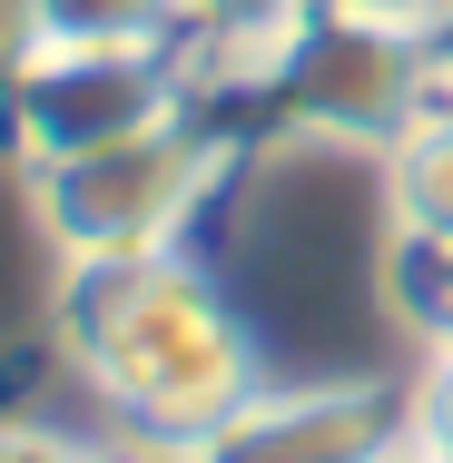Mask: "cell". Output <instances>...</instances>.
Here are the masks:
<instances>
[{
  "mask_svg": "<svg viewBox=\"0 0 453 463\" xmlns=\"http://www.w3.org/2000/svg\"><path fill=\"white\" fill-rule=\"evenodd\" d=\"M424 80H434V99H453V0L424 10Z\"/></svg>",
  "mask_w": 453,
  "mask_h": 463,
  "instance_id": "cell-13",
  "label": "cell"
},
{
  "mask_svg": "<svg viewBox=\"0 0 453 463\" xmlns=\"http://www.w3.org/2000/svg\"><path fill=\"white\" fill-rule=\"evenodd\" d=\"M316 0H178V40L217 80H267V60L296 40Z\"/></svg>",
  "mask_w": 453,
  "mask_h": 463,
  "instance_id": "cell-7",
  "label": "cell"
},
{
  "mask_svg": "<svg viewBox=\"0 0 453 463\" xmlns=\"http://www.w3.org/2000/svg\"><path fill=\"white\" fill-rule=\"evenodd\" d=\"M0 463H99L80 434L60 424H30V414H0Z\"/></svg>",
  "mask_w": 453,
  "mask_h": 463,
  "instance_id": "cell-11",
  "label": "cell"
},
{
  "mask_svg": "<svg viewBox=\"0 0 453 463\" xmlns=\"http://www.w3.org/2000/svg\"><path fill=\"white\" fill-rule=\"evenodd\" d=\"M187 118V60L178 40H50L10 90H0V138L30 168L99 158L128 138H158Z\"/></svg>",
  "mask_w": 453,
  "mask_h": 463,
  "instance_id": "cell-2",
  "label": "cell"
},
{
  "mask_svg": "<svg viewBox=\"0 0 453 463\" xmlns=\"http://www.w3.org/2000/svg\"><path fill=\"white\" fill-rule=\"evenodd\" d=\"M217 158H227V138H207L197 118H178L158 138L30 168V217L60 247V267H90V257H168L187 237V217H197V197L217 187Z\"/></svg>",
  "mask_w": 453,
  "mask_h": 463,
  "instance_id": "cell-4",
  "label": "cell"
},
{
  "mask_svg": "<svg viewBox=\"0 0 453 463\" xmlns=\"http://www.w3.org/2000/svg\"><path fill=\"white\" fill-rule=\"evenodd\" d=\"M384 237H453V99L384 148Z\"/></svg>",
  "mask_w": 453,
  "mask_h": 463,
  "instance_id": "cell-6",
  "label": "cell"
},
{
  "mask_svg": "<svg viewBox=\"0 0 453 463\" xmlns=\"http://www.w3.org/2000/svg\"><path fill=\"white\" fill-rule=\"evenodd\" d=\"M40 50H50V20H40V0H0V90H10V80L40 60Z\"/></svg>",
  "mask_w": 453,
  "mask_h": 463,
  "instance_id": "cell-12",
  "label": "cell"
},
{
  "mask_svg": "<svg viewBox=\"0 0 453 463\" xmlns=\"http://www.w3.org/2000/svg\"><path fill=\"white\" fill-rule=\"evenodd\" d=\"M404 463H453V355H424L404 384Z\"/></svg>",
  "mask_w": 453,
  "mask_h": 463,
  "instance_id": "cell-10",
  "label": "cell"
},
{
  "mask_svg": "<svg viewBox=\"0 0 453 463\" xmlns=\"http://www.w3.org/2000/svg\"><path fill=\"white\" fill-rule=\"evenodd\" d=\"M384 306L424 355H453V237H384Z\"/></svg>",
  "mask_w": 453,
  "mask_h": 463,
  "instance_id": "cell-8",
  "label": "cell"
},
{
  "mask_svg": "<svg viewBox=\"0 0 453 463\" xmlns=\"http://www.w3.org/2000/svg\"><path fill=\"white\" fill-rule=\"evenodd\" d=\"M257 90L276 99V118H296L306 138H335V148H394L424 109V20H384V10H345V0H316L296 20V40L267 60Z\"/></svg>",
  "mask_w": 453,
  "mask_h": 463,
  "instance_id": "cell-3",
  "label": "cell"
},
{
  "mask_svg": "<svg viewBox=\"0 0 453 463\" xmlns=\"http://www.w3.org/2000/svg\"><path fill=\"white\" fill-rule=\"evenodd\" d=\"M345 10H384V20H424L434 0H345Z\"/></svg>",
  "mask_w": 453,
  "mask_h": 463,
  "instance_id": "cell-14",
  "label": "cell"
},
{
  "mask_svg": "<svg viewBox=\"0 0 453 463\" xmlns=\"http://www.w3.org/2000/svg\"><path fill=\"white\" fill-rule=\"evenodd\" d=\"M50 40H178V0H40Z\"/></svg>",
  "mask_w": 453,
  "mask_h": 463,
  "instance_id": "cell-9",
  "label": "cell"
},
{
  "mask_svg": "<svg viewBox=\"0 0 453 463\" xmlns=\"http://www.w3.org/2000/svg\"><path fill=\"white\" fill-rule=\"evenodd\" d=\"M50 335L70 374L90 384V404L138 434L148 454H187L207 444L247 394H257V345L227 316V296L168 257H90L60 267L50 286Z\"/></svg>",
  "mask_w": 453,
  "mask_h": 463,
  "instance_id": "cell-1",
  "label": "cell"
},
{
  "mask_svg": "<svg viewBox=\"0 0 453 463\" xmlns=\"http://www.w3.org/2000/svg\"><path fill=\"white\" fill-rule=\"evenodd\" d=\"M168 463H404V384L394 374L257 384L207 444Z\"/></svg>",
  "mask_w": 453,
  "mask_h": 463,
  "instance_id": "cell-5",
  "label": "cell"
}]
</instances>
